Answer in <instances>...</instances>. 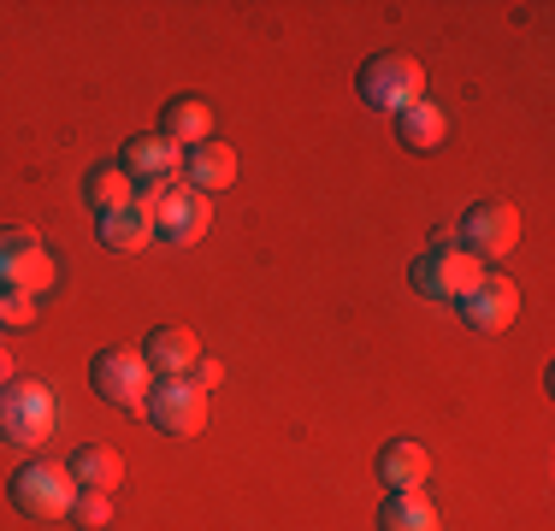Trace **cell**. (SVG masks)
<instances>
[{
  "mask_svg": "<svg viewBox=\"0 0 555 531\" xmlns=\"http://www.w3.org/2000/svg\"><path fill=\"white\" fill-rule=\"evenodd\" d=\"M60 431V396L42 378H12L0 390V443L12 449H48Z\"/></svg>",
  "mask_w": 555,
  "mask_h": 531,
  "instance_id": "cell-1",
  "label": "cell"
},
{
  "mask_svg": "<svg viewBox=\"0 0 555 531\" xmlns=\"http://www.w3.org/2000/svg\"><path fill=\"white\" fill-rule=\"evenodd\" d=\"M7 496H12V508H18L24 520H36V526H54V520H65V514H72V502H77V484H72V472H65L60 461L36 455V461H24V467L12 472Z\"/></svg>",
  "mask_w": 555,
  "mask_h": 531,
  "instance_id": "cell-2",
  "label": "cell"
},
{
  "mask_svg": "<svg viewBox=\"0 0 555 531\" xmlns=\"http://www.w3.org/2000/svg\"><path fill=\"white\" fill-rule=\"evenodd\" d=\"M354 89L373 113H408L414 101H426V65L408 60V53H373L354 77Z\"/></svg>",
  "mask_w": 555,
  "mask_h": 531,
  "instance_id": "cell-3",
  "label": "cell"
},
{
  "mask_svg": "<svg viewBox=\"0 0 555 531\" xmlns=\"http://www.w3.org/2000/svg\"><path fill=\"white\" fill-rule=\"evenodd\" d=\"M89 384H95L113 407L142 414V407H149V390H154V372L142 361V349H101L95 361H89Z\"/></svg>",
  "mask_w": 555,
  "mask_h": 531,
  "instance_id": "cell-4",
  "label": "cell"
},
{
  "mask_svg": "<svg viewBox=\"0 0 555 531\" xmlns=\"http://www.w3.org/2000/svg\"><path fill=\"white\" fill-rule=\"evenodd\" d=\"M408 277H414V289L426 301H461L473 284L485 277V266L467 255V248H455V243H438V248H426L414 266H408Z\"/></svg>",
  "mask_w": 555,
  "mask_h": 531,
  "instance_id": "cell-5",
  "label": "cell"
},
{
  "mask_svg": "<svg viewBox=\"0 0 555 531\" xmlns=\"http://www.w3.org/2000/svg\"><path fill=\"white\" fill-rule=\"evenodd\" d=\"M166 437H202L207 431V390L195 378H154L149 407H142Z\"/></svg>",
  "mask_w": 555,
  "mask_h": 531,
  "instance_id": "cell-6",
  "label": "cell"
},
{
  "mask_svg": "<svg viewBox=\"0 0 555 531\" xmlns=\"http://www.w3.org/2000/svg\"><path fill=\"white\" fill-rule=\"evenodd\" d=\"M48 284H54L48 243L36 231H24V224H7L0 231V289H30V296H42Z\"/></svg>",
  "mask_w": 555,
  "mask_h": 531,
  "instance_id": "cell-7",
  "label": "cell"
},
{
  "mask_svg": "<svg viewBox=\"0 0 555 531\" xmlns=\"http://www.w3.org/2000/svg\"><path fill=\"white\" fill-rule=\"evenodd\" d=\"M461 243H467L473 260H502L520 248V212L508 202H479L461 219Z\"/></svg>",
  "mask_w": 555,
  "mask_h": 531,
  "instance_id": "cell-8",
  "label": "cell"
},
{
  "mask_svg": "<svg viewBox=\"0 0 555 531\" xmlns=\"http://www.w3.org/2000/svg\"><path fill=\"white\" fill-rule=\"evenodd\" d=\"M207 224H214V202L178 178V183L166 190L160 212H154V236H166V243L190 248V243H202V236H207Z\"/></svg>",
  "mask_w": 555,
  "mask_h": 531,
  "instance_id": "cell-9",
  "label": "cell"
},
{
  "mask_svg": "<svg viewBox=\"0 0 555 531\" xmlns=\"http://www.w3.org/2000/svg\"><path fill=\"white\" fill-rule=\"evenodd\" d=\"M461 319H467L473 331H485V337H496V331H508L514 325V313H520V289L508 284V277H496V272H485L479 284L467 289V296L455 301Z\"/></svg>",
  "mask_w": 555,
  "mask_h": 531,
  "instance_id": "cell-10",
  "label": "cell"
},
{
  "mask_svg": "<svg viewBox=\"0 0 555 531\" xmlns=\"http://www.w3.org/2000/svg\"><path fill=\"white\" fill-rule=\"evenodd\" d=\"M142 361H149L154 378H190L195 361H202V337L190 325H160L142 342Z\"/></svg>",
  "mask_w": 555,
  "mask_h": 531,
  "instance_id": "cell-11",
  "label": "cell"
},
{
  "mask_svg": "<svg viewBox=\"0 0 555 531\" xmlns=\"http://www.w3.org/2000/svg\"><path fill=\"white\" fill-rule=\"evenodd\" d=\"M118 166H125L130 183H178L183 148H171L160 130H154V137H130L125 154H118Z\"/></svg>",
  "mask_w": 555,
  "mask_h": 531,
  "instance_id": "cell-12",
  "label": "cell"
},
{
  "mask_svg": "<svg viewBox=\"0 0 555 531\" xmlns=\"http://www.w3.org/2000/svg\"><path fill=\"white\" fill-rule=\"evenodd\" d=\"M426 478H431V455L414 443V437H390L385 449H378V484L390 490H426Z\"/></svg>",
  "mask_w": 555,
  "mask_h": 531,
  "instance_id": "cell-13",
  "label": "cell"
},
{
  "mask_svg": "<svg viewBox=\"0 0 555 531\" xmlns=\"http://www.w3.org/2000/svg\"><path fill=\"white\" fill-rule=\"evenodd\" d=\"M190 190H202V195H214V190H224V183H236V148L231 142H195L190 154H183V171H178Z\"/></svg>",
  "mask_w": 555,
  "mask_h": 531,
  "instance_id": "cell-14",
  "label": "cell"
},
{
  "mask_svg": "<svg viewBox=\"0 0 555 531\" xmlns=\"http://www.w3.org/2000/svg\"><path fill=\"white\" fill-rule=\"evenodd\" d=\"M95 231H101V248H113V255H142L154 243V212L142 202H130L118 212H101Z\"/></svg>",
  "mask_w": 555,
  "mask_h": 531,
  "instance_id": "cell-15",
  "label": "cell"
},
{
  "mask_svg": "<svg viewBox=\"0 0 555 531\" xmlns=\"http://www.w3.org/2000/svg\"><path fill=\"white\" fill-rule=\"evenodd\" d=\"M65 472H72L77 490H101V496H113V490L125 484V461H118V449H107V443H83L65 461Z\"/></svg>",
  "mask_w": 555,
  "mask_h": 531,
  "instance_id": "cell-16",
  "label": "cell"
},
{
  "mask_svg": "<svg viewBox=\"0 0 555 531\" xmlns=\"http://www.w3.org/2000/svg\"><path fill=\"white\" fill-rule=\"evenodd\" d=\"M160 137L171 142V148H183V154H190L195 142H207V137H214V113H207V101L202 95H178V101L166 106Z\"/></svg>",
  "mask_w": 555,
  "mask_h": 531,
  "instance_id": "cell-17",
  "label": "cell"
},
{
  "mask_svg": "<svg viewBox=\"0 0 555 531\" xmlns=\"http://www.w3.org/2000/svg\"><path fill=\"white\" fill-rule=\"evenodd\" d=\"M396 137H402V148H414V154H431L438 142L449 137V118H443V106L438 101H414L408 113H396Z\"/></svg>",
  "mask_w": 555,
  "mask_h": 531,
  "instance_id": "cell-18",
  "label": "cell"
},
{
  "mask_svg": "<svg viewBox=\"0 0 555 531\" xmlns=\"http://www.w3.org/2000/svg\"><path fill=\"white\" fill-rule=\"evenodd\" d=\"M378 531H443V520L426 502V490H396L378 508Z\"/></svg>",
  "mask_w": 555,
  "mask_h": 531,
  "instance_id": "cell-19",
  "label": "cell"
},
{
  "mask_svg": "<svg viewBox=\"0 0 555 531\" xmlns=\"http://www.w3.org/2000/svg\"><path fill=\"white\" fill-rule=\"evenodd\" d=\"M83 195H89V207H95V219H101V212H118V207L137 202V183L125 178V166H95L83 178Z\"/></svg>",
  "mask_w": 555,
  "mask_h": 531,
  "instance_id": "cell-20",
  "label": "cell"
},
{
  "mask_svg": "<svg viewBox=\"0 0 555 531\" xmlns=\"http://www.w3.org/2000/svg\"><path fill=\"white\" fill-rule=\"evenodd\" d=\"M65 520H77V531H107L113 526V496H101V490H77V502H72Z\"/></svg>",
  "mask_w": 555,
  "mask_h": 531,
  "instance_id": "cell-21",
  "label": "cell"
},
{
  "mask_svg": "<svg viewBox=\"0 0 555 531\" xmlns=\"http://www.w3.org/2000/svg\"><path fill=\"white\" fill-rule=\"evenodd\" d=\"M0 325H36V296L30 289H0Z\"/></svg>",
  "mask_w": 555,
  "mask_h": 531,
  "instance_id": "cell-22",
  "label": "cell"
},
{
  "mask_svg": "<svg viewBox=\"0 0 555 531\" xmlns=\"http://www.w3.org/2000/svg\"><path fill=\"white\" fill-rule=\"evenodd\" d=\"M195 384H202V390H219V378H224V366L219 361H195V372H190Z\"/></svg>",
  "mask_w": 555,
  "mask_h": 531,
  "instance_id": "cell-23",
  "label": "cell"
},
{
  "mask_svg": "<svg viewBox=\"0 0 555 531\" xmlns=\"http://www.w3.org/2000/svg\"><path fill=\"white\" fill-rule=\"evenodd\" d=\"M7 384H12V354L0 349V390H7Z\"/></svg>",
  "mask_w": 555,
  "mask_h": 531,
  "instance_id": "cell-24",
  "label": "cell"
}]
</instances>
